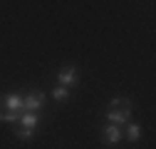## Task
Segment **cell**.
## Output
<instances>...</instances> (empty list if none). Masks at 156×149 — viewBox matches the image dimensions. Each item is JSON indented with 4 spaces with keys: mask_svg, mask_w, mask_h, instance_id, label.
<instances>
[{
    "mask_svg": "<svg viewBox=\"0 0 156 149\" xmlns=\"http://www.w3.org/2000/svg\"><path fill=\"white\" fill-rule=\"evenodd\" d=\"M42 102H45V97L40 95V92H30V95L23 100V112H35L37 109H42Z\"/></svg>",
    "mask_w": 156,
    "mask_h": 149,
    "instance_id": "6da1fadb",
    "label": "cell"
},
{
    "mask_svg": "<svg viewBox=\"0 0 156 149\" xmlns=\"http://www.w3.org/2000/svg\"><path fill=\"white\" fill-rule=\"evenodd\" d=\"M77 80H80V74H77V70L74 67H62L60 70V74H57V82H60L62 87H72V85H77Z\"/></svg>",
    "mask_w": 156,
    "mask_h": 149,
    "instance_id": "7a4b0ae2",
    "label": "cell"
},
{
    "mask_svg": "<svg viewBox=\"0 0 156 149\" xmlns=\"http://www.w3.org/2000/svg\"><path fill=\"white\" fill-rule=\"evenodd\" d=\"M0 104H3L8 112H23V97L20 95H8Z\"/></svg>",
    "mask_w": 156,
    "mask_h": 149,
    "instance_id": "3957f363",
    "label": "cell"
},
{
    "mask_svg": "<svg viewBox=\"0 0 156 149\" xmlns=\"http://www.w3.org/2000/svg\"><path fill=\"white\" fill-rule=\"evenodd\" d=\"M17 124H20L23 129H30V132H35V127H37V114H32V112H23L20 119H17Z\"/></svg>",
    "mask_w": 156,
    "mask_h": 149,
    "instance_id": "277c9868",
    "label": "cell"
},
{
    "mask_svg": "<svg viewBox=\"0 0 156 149\" xmlns=\"http://www.w3.org/2000/svg\"><path fill=\"white\" fill-rule=\"evenodd\" d=\"M107 119L112 124H126L129 122V112H122V109H109L107 112Z\"/></svg>",
    "mask_w": 156,
    "mask_h": 149,
    "instance_id": "5b68a950",
    "label": "cell"
},
{
    "mask_svg": "<svg viewBox=\"0 0 156 149\" xmlns=\"http://www.w3.org/2000/svg\"><path fill=\"white\" fill-rule=\"evenodd\" d=\"M104 139L109 142V144H116L122 139V129L116 127V124H107V129H104Z\"/></svg>",
    "mask_w": 156,
    "mask_h": 149,
    "instance_id": "8992f818",
    "label": "cell"
},
{
    "mask_svg": "<svg viewBox=\"0 0 156 149\" xmlns=\"http://www.w3.org/2000/svg\"><path fill=\"white\" fill-rule=\"evenodd\" d=\"M109 109H122V112H129V114H131V102L126 97H114L109 102Z\"/></svg>",
    "mask_w": 156,
    "mask_h": 149,
    "instance_id": "52a82bcc",
    "label": "cell"
},
{
    "mask_svg": "<svg viewBox=\"0 0 156 149\" xmlns=\"http://www.w3.org/2000/svg\"><path fill=\"white\" fill-rule=\"evenodd\" d=\"M52 97H55V100H57V102H65V100H67V97H69V89H67V87H62V85H60V87H55V89H52Z\"/></svg>",
    "mask_w": 156,
    "mask_h": 149,
    "instance_id": "ba28073f",
    "label": "cell"
},
{
    "mask_svg": "<svg viewBox=\"0 0 156 149\" xmlns=\"http://www.w3.org/2000/svg\"><path fill=\"white\" fill-rule=\"evenodd\" d=\"M126 137H129V142H136L141 137V129H139V124H129L126 127Z\"/></svg>",
    "mask_w": 156,
    "mask_h": 149,
    "instance_id": "9c48e42d",
    "label": "cell"
},
{
    "mask_svg": "<svg viewBox=\"0 0 156 149\" xmlns=\"http://www.w3.org/2000/svg\"><path fill=\"white\" fill-rule=\"evenodd\" d=\"M15 132H17V137H20V139H30V137H32V132H30V129H23V127H17Z\"/></svg>",
    "mask_w": 156,
    "mask_h": 149,
    "instance_id": "30bf717a",
    "label": "cell"
}]
</instances>
